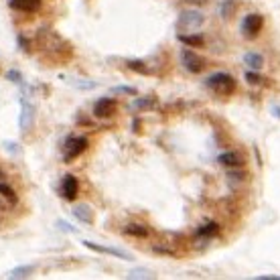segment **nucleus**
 <instances>
[{
	"label": "nucleus",
	"instance_id": "nucleus-1",
	"mask_svg": "<svg viewBox=\"0 0 280 280\" xmlns=\"http://www.w3.org/2000/svg\"><path fill=\"white\" fill-rule=\"evenodd\" d=\"M37 45L43 49L47 55L55 57L57 61H61V59H69L71 53H73L71 45L65 41V39H61L57 32H53L51 29H41V31L37 32Z\"/></svg>",
	"mask_w": 280,
	"mask_h": 280
},
{
	"label": "nucleus",
	"instance_id": "nucleus-2",
	"mask_svg": "<svg viewBox=\"0 0 280 280\" xmlns=\"http://www.w3.org/2000/svg\"><path fill=\"white\" fill-rule=\"evenodd\" d=\"M205 88L211 90L216 95H232L236 92V79L225 71H218L205 79Z\"/></svg>",
	"mask_w": 280,
	"mask_h": 280
},
{
	"label": "nucleus",
	"instance_id": "nucleus-3",
	"mask_svg": "<svg viewBox=\"0 0 280 280\" xmlns=\"http://www.w3.org/2000/svg\"><path fill=\"white\" fill-rule=\"evenodd\" d=\"M90 146V140L86 136H69L63 144V158L65 162H71L73 158L81 156Z\"/></svg>",
	"mask_w": 280,
	"mask_h": 280
},
{
	"label": "nucleus",
	"instance_id": "nucleus-4",
	"mask_svg": "<svg viewBox=\"0 0 280 280\" xmlns=\"http://www.w3.org/2000/svg\"><path fill=\"white\" fill-rule=\"evenodd\" d=\"M264 29V16H262L260 12H250V14H246L244 16V21L240 25V31H242V35L246 39H254L260 35V31Z\"/></svg>",
	"mask_w": 280,
	"mask_h": 280
},
{
	"label": "nucleus",
	"instance_id": "nucleus-5",
	"mask_svg": "<svg viewBox=\"0 0 280 280\" xmlns=\"http://www.w3.org/2000/svg\"><path fill=\"white\" fill-rule=\"evenodd\" d=\"M203 23H205V16L199 10H185L179 14L177 29L179 31H197L203 27Z\"/></svg>",
	"mask_w": 280,
	"mask_h": 280
},
{
	"label": "nucleus",
	"instance_id": "nucleus-6",
	"mask_svg": "<svg viewBox=\"0 0 280 280\" xmlns=\"http://www.w3.org/2000/svg\"><path fill=\"white\" fill-rule=\"evenodd\" d=\"M181 63L189 73H201L205 69V59L201 55H197L193 49H183L181 51Z\"/></svg>",
	"mask_w": 280,
	"mask_h": 280
},
{
	"label": "nucleus",
	"instance_id": "nucleus-7",
	"mask_svg": "<svg viewBox=\"0 0 280 280\" xmlns=\"http://www.w3.org/2000/svg\"><path fill=\"white\" fill-rule=\"evenodd\" d=\"M118 104L114 97H100L95 104H93V116L95 118H110L114 112H116Z\"/></svg>",
	"mask_w": 280,
	"mask_h": 280
},
{
	"label": "nucleus",
	"instance_id": "nucleus-8",
	"mask_svg": "<svg viewBox=\"0 0 280 280\" xmlns=\"http://www.w3.org/2000/svg\"><path fill=\"white\" fill-rule=\"evenodd\" d=\"M77 193H79V181L73 175H65L63 181H61V195H63V199L75 201Z\"/></svg>",
	"mask_w": 280,
	"mask_h": 280
},
{
	"label": "nucleus",
	"instance_id": "nucleus-9",
	"mask_svg": "<svg viewBox=\"0 0 280 280\" xmlns=\"http://www.w3.org/2000/svg\"><path fill=\"white\" fill-rule=\"evenodd\" d=\"M218 162L223 164V167H227V169H238V167H244L246 158H244L242 153L227 151V153H221V155L218 156Z\"/></svg>",
	"mask_w": 280,
	"mask_h": 280
},
{
	"label": "nucleus",
	"instance_id": "nucleus-10",
	"mask_svg": "<svg viewBox=\"0 0 280 280\" xmlns=\"http://www.w3.org/2000/svg\"><path fill=\"white\" fill-rule=\"evenodd\" d=\"M23 112H21V130L23 132H29L32 128V122H35V108H32L31 102H27L23 97Z\"/></svg>",
	"mask_w": 280,
	"mask_h": 280
},
{
	"label": "nucleus",
	"instance_id": "nucleus-11",
	"mask_svg": "<svg viewBox=\"0 0 280 280\" xmlns=\"http://www.w3.org/2000/svg\"><path fill=\"white\" fill-rule=\"evenodd\" d=\"M124 234L130 236V238H136V240H146V238H151V227L144 225V223H126L124 225Z\"/></svg>",
	"mask_w": 280,
	"mask_h": 280
},
{
	"label": "nucleus",
	"instance_id": "nucleus-12",
	"mask_svg": "<svg viewBox=\"0 0 280 280\" xmlns=\"http://www.w3.org/2000/svg\"><path fill=\"white\" fill-rule=\"evenodd\" d=\"M156 106H158V102H156L155 95H140V97H136V100H132L130 110L132 112H151Z\"/></svg>",
	"mask_w": 280,
	"mask_h": 280
},
{
	"label": "nucleus",
	"instance_id": "nucleus-13",
	"mask_svg": "<svg viewBox=\"0 0 280 280\" xmlns=\"http://www.w3.org/2000/svg\"><path fill=\"white\" fill-rule=\"evenodd\" d=\"M10 8L19 12H37L43 4V0H8Z\"/></svg>",
	"mask_w": 280,
	"mask_h": 280
},
{
	"label": "nucleus",
	"instance_id": "nucleus-14",
	"mask_svg": "<svg viewBox=\"0 0 280 280\" xmlns=\"http://www.w3.org/2000/svg\"><path fill=\"white\" fill-rule=\"evenodd\" d=\"M86 248L97 252V254H110V256H116V258H122V260H130V254H126L124 250H118V248H108V246H97L93 242H84Z\"/></svg>",
	"mask_w": 280,
	"mask_h": 280
},
{
	"label": "nucleus",
	"instance_id": "nucleus-15",
	"mask_svg": "<svg viewBox=\"0 0 280 280\" xmlns=\"http://www.w3.org/2000/svg\"><path fill=\"white\" fill-rule=\"evenodd\" d=\"M242 61H244L246 65H248L250 69H254V71H260L262 67H264V63H266L264 55H260L258 51H248V53H244Z\"/></svg>",
	"mask_w": 280,
	"mask_h": 280
},
{
	"label": "nucleus",
	"instance_id": "nucleus-16",
	"mask_svg": "<svg viewBox=\"0 0 280 280\" xmlns=\"http://www.w3.org/2000/svg\"><path fill=\"white\" fill-rule=\"evenodd\" d=\"M179 41L183 45H187V47H193V49H199V47L205 45V37L199 35V32H187V35H185V32H181Z\"/></svg>",
	"mask_w": 280,
	"mask_h": 280
},
{
	"label": "nucleus",
	"instance_id": "nucleus-17",
	"mask_svg": "<svg viewBox=\"0 0 280 280\" xmlns=\"http://www.w3.org/2000/svg\"><path fill=\"white\" fill-rule=\"evenodd\" d=\"M73 218L75 219H79L81 223H93V211H92V207L90 205H86V203H81V205H75L73 207Z\"/></svg>",
	"mask_w": 280,
	"mask_h": 280
},
{
	"label": "nucleus",
	"instance_id": "nucleus-18",
	"mask_svg": "<svg viewBox=\"0 0 280 280\" xmlns=\"http://www.w3.org/2000/svg\"><path fill=\"white\" fill-rule=\"evenodd\" d=\"M219 229H221V225L218 221H209V223H203V225L197 227L195 236L197 238H213V236L219 234Z\"/></svg>",
	"mask_w": 280,
	"mask_h": 280
},
{
	"label": "nucleus",
	"instance_id": "nucleus-19",
	"mask_svg": "<svg viewBox=\"0 0 280 280\" xmlns=\"http://www.w3.org/2000/svg\"><path fill=\"white\" fill-rule=\"evenodd\" d=\"M236 10H238V2H236V0H223V2L219 4V14H221L223 21L232 19V16L236 14Z\"/></svg>",
	"mask_w": 280,
	"mask_h": 280
},
{
	"label": "nucleus",
	"instance_id": "nucleus-20",
	"mask_svg": "<svg viewBox=\"0 0 280 280\" xmlns=\"http://www.w3.org/2000/svg\"><path fill=\"white\" fill-rule=\"evenodd\" d=\"M126 67L128 69H132V71H136V73H140V75H151L153 71H151V67L144 63V61H140V59H130V61H126Z\"/></svg>",
	"mask_w": 280,
	"mask_h": 280
},
{
	"label": "nucleus",
	"instance_id": "nucleus-21",
	"mask_svg": "<svg viewBox=\"0 0 280 280\" xmlns=\"http://www.w3.org/2000/svg\"><path fill=\"white\" fill-rule=\"evenodd\" d=\"M153 252L155 254H160V256H169V258H175L177 256V250L169 244H153Z\"/></svg>",
	"mask_w": 280,
	"mask_h": 280
},
{
	"label": "nucleus",
	"instance_id": "nucleus-22",
	"mask_svg": "<svg viewBox=\"0 0 280 280\" xmlns=\"http://www.w3.org/2000/svg\"><path fill=\"white\" fill-rule=\"evenodd\" d=\"M32 270H35V266H19V268L10 270L6 276L8 278H29L32 274Z\"/></svg>",
	"mask_w": 280,
	"mask_h": 280
},
{
	"label": "nucleus",
	"instance_id": "nucleus-23",
	"mask_svg": "<svg viewBox=\"0 0 280 280\" xmlns=\"http://www.w3.org/2000/svg\"><path fill=\"white\" fill-rule=\"evenodd\" d=\"M244 77H246V81H248L250 86H264V84H266V81H264L266 77H262V75H260L258 71H254V69H248Z\"/></svg>",
	"mask_w": 280,
	"mask_h": 280
},
{
	"label": "nucleus",
	"instance_id": "nucleus-24",
	"mask_svg": "<svg viewBox=\"0 0 280 280\" xmlns=\"http://www.w3.org/2000/svg\"><path fill=\"white\" fill-rule=\"evenodd\" d=\"M246 179H248V173L242 171V167L232 169V171L227 173V181H229V183H234V181H236V183H244Z\"/></svg>",
	"mask_w": 280,
	"mask_h": 280
},
{
	"label": "nucleus",
	"instance_id": "nucleus-25",
	"mask_svg": "<svg viewBox=\"0 0 280 280\" xmlns=\"http://www.w3.org/2000/svg\"><path fill=\"white\" fill-rule=\"evenodd\" d=\"M0 195L6 197L10 203H16V193H14L12 187H8V185H4V183H0Z\"/></svg>",
	"mask_w": 280,
	"mask_h": 280
},
{
	"label": "nucleus",
	"instance_id": "nucleus-26",
	"mask_svg": "<svg viewBox=\"0 0 280 280\" xmlns=\"http://www.w3.org/2000/svg\"><path fill=\"white\" fill-rule=\"evenodd\" d=\"M112 92H114V93H128V95H138L136 88H130V86H118V88H114Z\"/></svg>",
	"mask_w": 280,
	"mask_h": 280
},
{
	"label": "nucleus",
	"instance_id": "nucleus-27",
	"mask_svg": "<svg viewBox=\"0 0 280 280\" xmlns=\"http://www.w3.org/2000/svg\"><path fill=\"white\" fill-rule=\"evenodd\" d=\"M6 77L12 81V84H23V75H21V71H14V69H10V71L6 73Z\"/></svg>",
	"mask_w": 280,
	"mask_h": 280
},
{
	"label": "nucleus",
	"instance_id": "nucleus-28",
	"mask_svg": "<svg viewBox=\"0 0 280 280\" xmlns=\"http://www.w3.org/2000/svg\"><path fill=\"white\" fill-rule=\"evenodd\" d=\"M71 84L75 88H81V90H93L97 84H93V81H71Z\"/></svg>",
	"mask_w": 280,
	"mask_h": 280
},
{
	"label": "nucleus",
	"instance_id": "nucleus-29",
	"mask_svg": "<svg viewBox=\"0 0 280 280\" xmlns=\"http://www.w3.org/2000/svg\"><path fill=\"white\" fill-rule=\"evenodd\" d=\"M19 45H21V49L25 53H31V41H27L23 35H19Z\"/></svg>",
	"mask_w": 280,
	"mask_h": 280
},
{
	"label": "nucleus",
	"instance_id": "nucleus-30",
	"mask_svg": "<svg viewBox=\"0 0 280 280\" xmlns=\"http://www.w3.org/2000/svg\"><path fill=\"white\" fill-rule=\"evenodd\" d=\"M4 146H6V151H8V153L21 155V148H19V144H16V142H4Z\"/></svg>",
	"mask_w": 280,
	"mask_h": 280
},
{
	"label": "nucleus",
	"instance_id": "nucleus-31",
	"mask_svg": "<svg viewBox=\"0 0 280 280\" xmlns=\"http://www.w3.org/2000/svg\"><path fill=\"white\" fill-rule=\"evenodd\" d=\"M128 278H153V274L142 272V270L138 272V270H136V272H130V274H128Z\"/></svg>",
	"mask_w": 280,
	"mask_h": 280
},
{
	"label": "nucleus",
	"instance_id": "nucleus-32",
	"mask_svg": "<svg viewBox=\"0 0 280 280\" xmlns=\"http://www.w3.org/2000/svg\"><path fill=\"white\" fill-rule=\"evenodd\" d=\"M57 227L63 229V232H73V234H75V227H71L67 221H57Z\"/></svg>",
	"mask_w": 280,
	"mask_h": 280
},
{
	"label": "nucleus",
	"instance_id": "nucleus-33",
	"mask_svg": "<svg viewBox=\"0 0 280 280\" xmlns=\"http://www.w3.org/2000/svg\"><path fill=\"white\" fill-rule=\"evenodd\" d=\"M256 280H280V276H274V274H262V276H256Z\"/></svg>",
	"mask_w": 280,
	"mask_h": 280
},
{
	"label": "nucleus",
	"instance_id": "nucleus-34",
	"mask_svg": "<svg viewBox=\"0 0 280 280\" xmlns=\"http://www.w3.org/2000/svg\"><path fill=\"white\" fill-rule=\"evenodd\" d=\"M272 114L276 118H280V106H272Z\"/></svg>",
	"mask_w": 280,
	"mask_h": 280
},
{
	"label": "nucleus",
	"instance_id": "nucleus-35",
	"mask_svg": "<svg viewBox=\"0 0 280 280\" xmlns=\"http://www.w3.org/2000/svg\"><path fill=\"white\" fill-rule=\"evenodd\" d=\"M187 2H193V4H205L207 0H187Z\"/></svg>",
	"mask_w": 280,
	"mask_h": 280
},
{
	"label": "nucleus",
	"instance_id": "nucleus-36",
	"mask_svg": "<svg viewBox=\"0 0 280 280\" xmlns=\"http://www.w3.org/2000/svg\"><path fill=\"white\" fill-rule=\"evenodd\" d=\"M0 179H2V171H0Z\"/></svg>",
	"mask_w": 280,
	"mask_h": 280
}]
</instances>
